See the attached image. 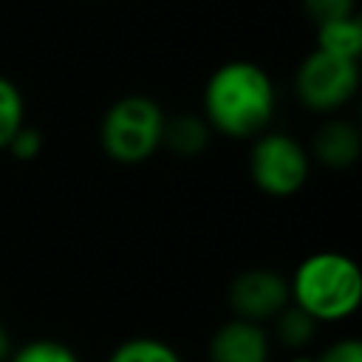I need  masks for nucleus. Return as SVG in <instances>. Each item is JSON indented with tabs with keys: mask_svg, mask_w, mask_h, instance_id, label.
<instances>
[{
	"mask_svg": "<svg viewBox=\"0 0 362 362\" xmlns=\"http://www.w3.org/2000/svg\"><path fill=\"white\" fill-rule=\"evenodd\" d=\"M6 362H79L76 354L57 339H31L8 354Z\"/></svg>",
	"mask_w": 362,
	"mask_h": 362,
	"instance_id": "nucleus-14",
	"label": "nucleus"
},
{
	"mask_svg": "<svg viewBox=\"0 0 362 362\" xmlns=\"http://www.w3.org/2000/svg\"><path fill=\"white\" fill-rule=\"evenodd\" d=\"M209 362H269V334L257 322L232 317L212 334Z\"/></svg>",
	"mask_w": 362,
	"mask_h": 362,
	"instance_id": "nucleus-7",
	"label": "nucleus"
},
{
	"mask_svg": "<svg viewBox=\"0 0 362 362\" xmlns=\"http://www.w3.org/2000/svg\"><path fill=\"white\" fill-rule=\"evenodd\" d=\"M300 3H303V11L308 14V20H314L317 25L354 14V0H300Z\"/></svg>",
	"mask_w": 362,
	"mask_h": 362,
	"instance_id": "nucleus-15",
	"label": "nucleus"
},
{
	"mask_svg": "<svg viewBox=\"0 0 362 362\" xmlns=\"http://www.w3.org/2000/svg\"><path fill=\"white\" fill-rule=\"evenodd\" d=\"M294 90L303 107L314 113H337L359 90V62L339 59L314 48L297 68Z\"/></svg>",
	"mask_w": 362,
	"mask_h": 362,
	"instance_id": "nucleus-5",
	"label": "nucleus"
},
{
	"mask_svg": "<svg viewBox=\"0 0 362 362\" xmlns=\"http://www.w3.org/2000/svg\"><path fill=\"white\" fill-rule=\"evenodd\" d=\"M164 122L167 116L156 99L141 93L122 96L102 116L99 144L119 164H141L161 147Z\"/></svg>",
	"mask_w": 362,
	"mask_h": 362,
	"instance_id": "nucleus-3",
	"label": "nucleus"
},
{
	"mask_svg": "<svg viewBox=\"0 0 362 362\" xmlns=\"http://www.w3.org/2000/svg\"><path fill=\"white\" fill-rule=\"evenodd\" d=\"M288 294L311 320L337 322L356 311L362 300V274L342 252H314L294 269Z\"/></svg>",
	"mask_w": 362,
	"mask_h": 362,
	"instance_id": "nucleus-2",
	"label": "nucleus"
},
{
	"mask_svg": "<svg viewBox=\"0 0 362 362\" xmlns=\"http://www.w3.org/2000/svg\"><path fill=\"white\" fill-rule=\"evenodd\" d=\"M6 150H11V156H14V158L28 161V158L40 156V150H42V133H40L37 127L23 124V127L14 133V139L8 141V147H6Z\"/></svg>",
	"mask_w": 362,
	"mask_h": 362,
	"instance_id": "nucleus-16",
	"label": "nucleus"
},
{
	"mask_svg": "<svg viewBox=\"0 0 362 362\" xmlns=\"http://www.w3.org/2000/svg\"><path fill=\"white\" fill-rule=\"evenodd\" d=\"M209 124L204 122V116L195 113H184V116H173L164 122V136H161V147H167L175 156H198L206 150L209 144Z\"/></svg>",
	"mask_w": 362,
	"mask_h": 362,
	"instance_id": "nucleus-10",
	"label": "nucleus"
},
{
	"mask_svg": "<svg viewBox=\"0 0 362 362\" xmlns=\"http://www.w3.org/2000/svg\"><path fill=\"white\" fill-rule=\"evenodd\" d=\"M362 136L351 119L331 116L311 136V156L328 170H348L359 161Z\"/></svg>",
	"mask_w": 362,
	"mask_h": 362,
	"instance_id": "nucleus-8",
	"label": "nucleus"
},
{
	"mask_svg": "<svg viewBox=\"0 0 362 362\" xmlns=\"http://www.w3.org/2000/svg\"><path fill=\"white\" fill-rule=\"evenodd\" d=\"M11 351H14V345H11V337H8V331H6V325L0 322V362H6Z\"/></svg>",
	"mask_w": 362,
	"mask_h": 362,
	"instance_id": "nucleus-18",
	"label": "nucleus"
},
{
	"mask_svg": "<svg viewBox=\"0 0 362 362\" xmlns=\"http://www.w3.org/2000/svg\"><path fill=\"white\" fill-rule=\"evenodd\" d=\"M274 105L269 74L249 59L218 65L204 85V122L229 139L260 136L274 116Z\"/></svg>",
	"mask_w": 362,
	"mask_h": 362,
	"instance_id": "nucleus-1",
	"label": "nucleus"
},
{
	"mask_svg": "<svg viewBox=\"0 0 362 362\" xmlns=\"http://www.w3.org/2000/svg\"><path fill=\"white\" fill-rule=\"evenodd\" d=\"M317 362H362V342L354 337H345V339L328 345L317 356Z\"/></svg>",
	"mask_w": 362,
	"mask_h": 362,
	"instance_id": "nucleus-17",
	"label": "nucleus"
},
{
	"mask_svg": "<svg viewBox=\"0 0 362 362\" xmlns=\"http://www.w3.org/2000/svg\"><path fill=\"white\" fill-rule=\"evenodd\" d=\"M23 124H25L23 93L8 76H0V150L8 147V141L14 139V133Z\"/></svg>",
	"mask_w": 362,
	"mask_h": 362,
	"instance_id": "nucleus-13",
	"label": "nucleus"
},
{
	"mask_svg": "<svg viewBox=\"0 0 362 362\" xmlns=\"http://www.w3.org/2000/svg\"><path fill=\"white\" fill-rule=\"evenodd\" d=\"M229 308L238 320L249 322H266L274 320L288 303V280L272 269H246L232 277L229 291H226Z\"/></svg>",
	"mask_w": 362,
	"mask_h": 362,
	"instance_id": "nucleus-6",
	"label": "nucleus"
},
{
	"mask_svg": "<svg viewBox=\"0 0 362 362\" xmlns=\"http://www.w3.org/2000/svg\"><path fill=\"white\" fill-rule=\"evenodd\" d=\"M107 362H184L181 354L156 337H130L113 348Z\"/></svg>",
	"mask_w": 362,
	"mask_h": 362,
	"instance_id": "nucleus-12",
	"label": "nucleus"
},
{
	"mask_svg": "<svg viewBox=\"0 0 362 362\" xmlns=\"http://www.w3.org/2000/svg\"><path fill=\"white\" fill-rule=\"evenodd\" d=\"M288 362H317V356H311V354H294Z\"/></svg>",
	"mask_w": 362,
	"mask_h": 362,
	"instance_id": "nucleus-19",
	"label": "nucleus"
},
{
	"mask_svg": "<svg viewBox=\"0 0 362 362\" xmlns=\"http://www.w3.org/2000/svg\"><path fill=\"white\" fill-rule=\"evenodd\" d=\"M317 51L339 57V59H351L359 62L362 54V23L356 14L339 17V20H328L317 25Z\"/></svg>",
	"mask_w": 362,
	"mask_h": 362,
	"instance_id": "nucleus-9",
	"label": "nucleus"
},
{
	"mask_svg": "<svg viewBox=\"0 0 362 362\" xmlns=\"http://www.w3.org/2000/svg\"><path fill=\"white\" fill-rule=\"evenodd\" d=\"M317 320H311L303 308H297L294 303H288L277 317H274V337L283 348L288 351H303L311 345L314 334H317Z\"/></svg>",
	"mask_w": 362,
	"mask_h": 362,
	"instance_id": "nucleus-11",
	"label": "nucleus"
},
{
	"mask_svg": "<svg viewBox=\"0 0 362 362\" xmlns=\"http://www.w3.org/2000/svg\"><path fill=\"white\" fill-rule=\"evenodd\" d=\"M311 170L305 147L280 130H263L249 150V175L255 187L272 198H288L303 189Z\"/></svg>",
	"mask_w": 362,
	"mask_h": 362,
	"instance_id": "nucleus-4",
	"label": "nucleus"
}]
</instances>
